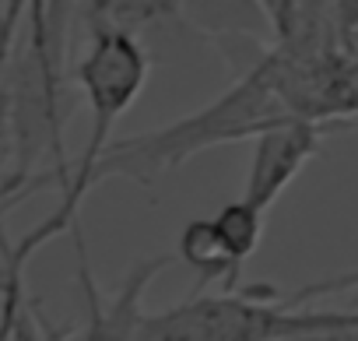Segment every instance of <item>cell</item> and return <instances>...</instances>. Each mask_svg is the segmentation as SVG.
Wrapping results in <instances>:
<instances>
[{
	"label": "cell",
	"instance_id": "3",
	"mask_svg": "<svg viewBox=\"0 0 358 341\" xmlns=\"http://www.w3.org/2000/svg\"><path fill=\"white\" fill-rule=\"evenodd\" d=\"M267 299H278L267 285L236 292L197 288L183 302L148 313L137 341H278L358 323V309H292Z\"/></svg>",
	"mask_w": 358,
	"mask_h": 341
},
{
	"label": "cell",
	"instance_id": "11",
	"mask_svg": "<svg viewBox=\"0 0 358 341\" xmlns=\"http://www.w3.org/2000/svg\"><path fill=\"white\" fill-rule=\"evenodd\" d=\"M8 141V92L0 88V148Z\"/></svg>",
	"mask_w": 358,
	"mask_h": 341
},
{
	"label": "cell",
	"instance_id": "7",
	"mask_svg": "<svg viewBox=\"0 0 358 341\" xmlns=\"http://www.w3.org/2000/svg\"><path fill=\"white\" fill-rule=\"evenodd\" d=\"M183 0H88V29H123L141 32L155 22L176 18Z\"/></svg>",
	"mask_w": 358,
	"mask_h": 341
},
{
	"label": "cell",
	"instance_id": "6",
	"mask_svg": "<svg viewBox=\"0 0 358 341\" xmlns=\"http://www.w3.org/2000/svg\"><path fill=\"white\" fill-rule=\"evenodd\" d=\"M176 257L183 260L187 267H194L197 288H208V285H215V281H222L225 292L243 288V285H239L243 271L236 267V260H232L229 250L222 246L218 229H215L211 218H194V222L183 225V232H179V243H176Z\"/></svg>",
	"mask_w": 358,
	"mask_h": 341
},
{
	"label": "cell",
	"instance_id": "8",
	"mask_svg": "<svg viewBox=\"0 0 358 341\" xmlns=\"http://www.w3.org/2000/svg\"><path fill=\"white\" fill-rule=\"evenodd\" d=\"M264 215L257 204H250L246 197L239 201H229L218 215H211L215 229H218V239L222 246L229 250V257L236 260V267L243 271V264L257 253L260 239H264Z\"/></svg>",
	"mask_w": 358,
	"mask_h": 341
},
{
	"label": "cell",
	"instance_id": "5",
	"mask_svg": "<svg viewBox=\"0 0 358 341\" xmlns=\"http://www.w3.org/2000/svg\"><path fill=\"white\" fill-rule=\"evenodd\" d=\"M320 123L313 120H299V116H285L271 127H264L250 144V169H246V190L243 197L250 204H257L260 211H267L288 187L292 180L302 173V165L320 151Z\"/></svg>",
	"mask_w": 358,
	"mask_h": 341
},
{
	"label": "cell",
	"instance_id": "2",
	"mask_svg": "<svg viewBox=\"0 0 358 341\" xmlns=\"http://www.w3.org/2000/svg\"><path fill=\"white\" fill-rule=\"evenodd\" d=\"M285 116H292V109L285 106L281 92L274 88L271 67L260 57L253 67H246V74L229 92H222L204 109L179 116L165 127L113 141L99 162V183L109 176H127V180L151 187L155 176L172 173L176 165L190 162L194 155H201L215 144L253 141L264 127H271Z\"/></svg>",
	"mask_w": 358,
	"mask_h": 341
},
{
	"label": "cell",
	"instance_id": "9",
	"mask_svg": "<svg viewBox=\"0 0 358 341\" xmlns=\"http://www.w3.org/2000/svg\"><path fill=\"white\" fill-rule=\"evenodd\" d=\"M358 288V267L355 271H344V274H334V278H323V281H313V285H302L299 292H292L288 306H299L306 299H320V295H337V292H351Z\"/></svg>",
	"mask_w": 358,
	"mask_h": 341
},
{
	"label": "cell",
	"instance_id": "1",
	"mask_svg": "<svg viewBox=\"0 0 358 341\" xmlns=\"http://www.w3.org/2000/svg\"><path fill=\"white\" fill-rule=\"evenodd\" d=\"M148 74H151V57H148L144 43L137 39V32L106 29V25L88 29V46L78 60V85L92 109L88 141L81 148V158L71 169L67 183L60 187V204L36 229H29L15 246H8V239L0 236V253H4L8 264L25 271V264L36 250H43L50 239H57L78 225V211H81L88 190L99 187V162L113 144V127L137 102V95L148 85Z\"/></svg>",
	"mask_w": 358,
	"mask_h": 341
},
{
	"label": "cell",
	"instance_id": "4",
	"mask_svg": "<svg viewBox=\"0 0 358 341\" xmlns=\"http://www.w3.org/2000/svg\"><path fill=\"white\" fill-rule=\"evenodd\" d=\"M71 239H74V257H78V285H81L85 309H88L81 341H137L141 337V323L148 316L141 309V299H144L148 285L165 267H172L179 257H172V253H151V257L134 260V267L127 271V278L120 281V288L106 299L102 288H99V281H95V274H92L81 225L71 229Z\"/></svg>",
	"mask_w": 358,
	"mask_h": 341
},
{
	"label": "cell",
	"instance_id": "10",
	"mask_svg": "<svg viewBox=\"0 0 358 341\" xmlns=\"http://www.w3.org/2000/svg\"><path fill=\"white\" fill-rule=\"evenodd\" d=\"M330 22L344 46H355L358 36V0H330Z\"/></svg>",
	"mask_w": 358,
	"mask_h": 341
}]
</instances>
